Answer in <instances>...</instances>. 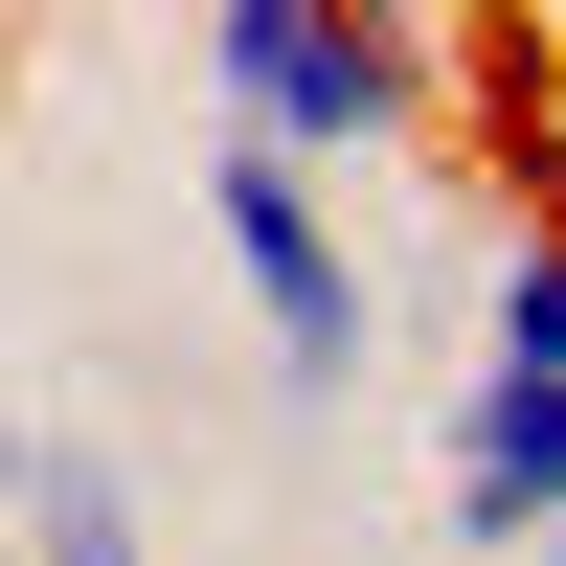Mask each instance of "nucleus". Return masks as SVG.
<instances>
[{
	"instance_id": "nucleus-1",
	"label": "nucleus",
	"mask_w": 566,
	"mask_h": 566,
	"mask_svg": "<svg viewBox=\"0 0 566 566\" xmlns=\"http://www.w3.org/2000/svg\"><path fill=\"white\" fill-rule=\"evenodd\" d=\"M453 69H476V23H363V0H227L205 23V91L250 159L340 181V159H408V136L453 114Z\"/></svg>"
},
{
	"instance_id": "nucleus-2",
	"label": "nucleus",
	"mask_w": 566,
	"mask_h": 566,
	"mask_svg": "<svg viewBox=\"0 0 566 566\" xmlns=\"http://www.w3.org/2000/svg\"><path fill=\"white\" fill-rule=\"evenodd\" d=\"M205 250L250 272V317H272V386H295V408H363V363H386V295H363L340 205H317L295 159H250V136H205Z\"/></svg>"
},
{
	"instance_id": "nucleus-3",
	"label": "nucleus",
	"mask_w": 566,
	"mask_h": 566,
	"mask_svg": "<svg viewBox=\"0 0 566 566\" xmlns=\"http://www.w3.org/2000/svg\"><path fill=\"white\" fill-rule=\"evenodd\" d=\"M431 522L476 566H544L566 522V386H499V363H453V453H431Z\"/></svg>"
},
{
	"instance_id": "nucleus-4",
	"label": "nucleus",
	"mask_w": 566,
	"mask_h": 566,
	"mask_svg": "<svg viewBox=\"0 0 566 566\" xmlns=\"http://www.w3.org/2000/svg\"><path fill=\"white\" fill-rule=\"evenodd\" d=\"M0 544H23V566H159L136 476H114V453H69V431H45V476H23V522H0Z\"/></svg>"
},
{
	"instance_id": "nucleus-5",
	"label": "nucleus",
	"mask_w": 566,
	"mask_h": 566,
	"mask_svg": "<svg viewBox=\"0 0 566 566\" xmlns=\"http://www.w3.org/2000/svg\"><path fill=\"white\" fill-rule=\"evenodd\" d=\"M23 476H45V431H23V408H0V522H23Z\"/></svg>"
},
{
	"instance_id": "nucleus-6",
	"label": "nucleus",
	"mask_w": 566,
	"mask_h": 566,
	"mask_svg": "<svg viewBox=\"0 0 566 566\" xmlns=\"http://www.w3.org/2000/svg\"><path fill=\"white\" fill-rule=\"evenodd\" d=\"M544 566H566V522H544Z\"/></svg>"
}]
</instances>
